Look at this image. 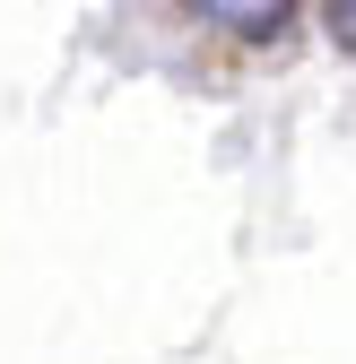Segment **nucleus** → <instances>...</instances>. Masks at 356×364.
<instances>
[{
	"mask_svg": "<svg viewBox=\"0 0 356 364\" xmlns=\"http://www.w3.org/2000/svg\"><path fill=\"white\" fill-rule=\"evenodd\" d=\"M200 18H217V26H235V35H270L278 18H287V0H192Z\"/></svg>",
	"mask_w": 356,
	"mask_h": 364,
	"instance_id": "1",
	"label": "nucleus"
},
{
	"mask_svg": "<svg viewBox=\"0 0 356 364\" xmlns=\"http://www.w3.org/2000/svg\"><path fill=\"white\" fill-rule=\"evenodd\" d=\"M322 18H330V35L347 43V53H356V0H330V9H322Z\"/></svg>",
	"mask_w": 356,
	"mask_h": 364,
	"instance_id": "2",
	"label": "nucleus"
}]
</instances>
